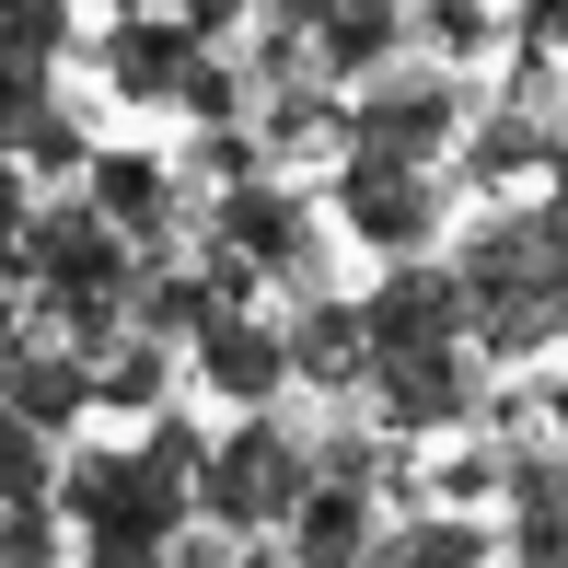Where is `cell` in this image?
Returning a JSON list of instances; mask_svg holds the SVG:
<instances>
[{"mask_svg":"<svg viewBox=\"0 0 568 568\" xmlns=\"http://www.w3.org/2000/svg\"><path fill=\"white\" fill-rule=\"evenodd\" d=\"M174 359H186V383L221 395V406H278V395H291V348H278V325L255 314V302H221Z\"/></svg>","mask_w":568,"mask_h":568,"instance_id":"cell-10","label":"cell"},{"mask_svg":"<svg viewBox=\"0 0 568 568\" xmlns=\"http://www.w3.org/2000/svg\"><path fill=\"white\" fill-rule=\"evenodd\" d=\"M325 210L359 255H429L453 232V174L442 163H383V151H325Z\"/></svg>","mask_w":568,"mask_h":568,"instance_id":"cell-7","label":"cell"},{"mask_svg":"<svg viewBox=\"0 0 568 568\" xmlns=\"http://www.w3.org/2000/svg\"><path fill=\"white\" fill-rule=\"evenodd\" d=\"M93 70H105V93H116V105H140V116H174V93H186V70H197V36H186L174 12L105 0V47H93Z\"/></svg>","mask_w":568,"mask_h":568,"instance_id":"cell-9","label":"cell"},{"mask_svg":"<svg viewBox=\"0 0 568 568\" xmlns=\"http://www.w3.org/2000/svg\"><path fill=\"white\" fill-rule=\"evenodd\" d=\"M372 534H383V487L314 476V487L291 499V523H278L267 557H302V568H372Z\"/></svg>","mask_w":568,"mask_h":568,"instance_id":"cell-13","label":"cell"},{"mask_svg":"<svg viewBox=\"0 0 568 568\" xmlns=\"http://www.w3.org/2000/svg\"><path fill=\"white\" fill-rule=\"evenodd\" d=\"M70 70V0H0V128Z\"/></svg>","mask_w":568,"mask_h":568,"instance_id":"cell-15","label":"cell"},{"mask_svg":"<svg viewBox=\"0 0 568 568\" xmlns=\"http://www.w3.org/2000/svg\"><path fill=\"white\" fill-rule=\"evenodd\" d=\"M47 557H70V523L47 499H12L0 510V568H47Z\"/></svg>","mask_w":568,"mask_h":568,"instance_id":"cell-20","label":"cell"},{"mask_svg":"<svg viewBox=\"0 0 568 568\" xmlns=\"http://www.w3.org/2000/svg\"><path fill=\"white\" fill-rule=\"evenodd\" d=\"M47 464H59V442L0 406V510H12V499H47Z\"/></svg>","mask_w":568,"mask_h":568,"instance_id":"cell-19","label":"cell"},{"mask_svg":"<svg viewBox=\"0 0 568 568\" xmlns=\"http://www.w3.org/2000/svg\"><path fill=\"white\" fill-rule=\"evenodd\" d=\"M487 557H499V523H487V510H453V499H429V510H406V523L372 534V568H487Z\"/></svg>","mask_w":568,"mask_h":568,"instance_id":"cell-16","label":"cell"},{"mask_svg":"<svg viewBox=\"0 0 568 568\" xmlns=\"http://www.w3.org/2000/svg\"><path fill=\"white\" fill-rule=\"evenodd\" d=\"M197 418H174V395L151 406L140 442H82L47 464V510L70 523V557H105V568H151L174 557V534L197 523Z\"/></svg>","mask_w":568,"mask_h":568,"instance_id":"cell-1","label":"cell"},{"mask_svg":"<svg viewBox=\"0 0 568 568\" xmlns=\"http://www.w3.org/2000/svg\"><path fill=\"white\" fill-rule=\"evenodd\" d=\"M174 23H186L197 47H232V36L255 23V0H174Z\"/></svg>","mask_w":568,"mask_h":568,"instance_id":"cell-21","label":"cell"},{"mask_svg":"<svg viewBox=\"0 0 568 568\" xmlns=\"http://www.w3.org/2000/svg\"><path fill=\"white\" fill-rule=\"evenodd\" d=\"M197 244H221L255 291H314L325 278V210L291 163H255V174H221L197 197Z\"/></svg>","mask_w":568,"mask_h":568,"instance_id":"cell-5","label":"cell"},{"mask_svg":"<svg viewBox=\"0 0 568 568\" xmlns=\"http://www.w3.org/2000/svg\"><path fill=\"white\" fill-rule=\"evenodd\" d=\"M487 510H510L499 557H534V568L568 557V464H557V429H510V464H499V499H487Z\"/></svg>","mask_w":568,"mask_h":568,"instance_id":"cell-12","label":"cell"},{"mask_svg":"<svg viewBox=\"0 0 568 568\" xmlns=\"http://www.w3.org/2000/svg\"><path fill=\"white\" fill-rule=\"evenodd\" d=\"M302 487H314V442H302V418H278V406H232V429L197 453V510H210V534H232L244 557L278 546Z\"/></svg>","mask_w":568,"mask_h":568,"instance_id":"cell-4","label":"cell"},{"mask_svg":"<svg viewBox=\"0 0 568 568\" xmlns=\"http://www.w3.org/2000/svg\"><path fill=\"white\" fill-rule=\"evenodd\" d=\"M464 128V70L453 59H383L337 93V151H383V163H442Z\"/></svg>","mask_w":568,"mask_h":568,"instance_id":"cell-6","label":"cell"},{"mask_svg":"<svg viewBox=\"0 0 568 568\" xmlns=\"http://www.w3.org/2000/svg\"><path fill=\"white\" fill-rule=\"evenodd\" d=\"M82 151H93V140H82V116H70L59 93H36V105L0 128V163H23L36 186H70V174H82Z\"/></svg>","mask_w":568,"mask_h":568,"instance_id":"cell-18","label":"cell"},{"mask_svg":"<svg viewBox=\"0 0 568 568\" xmlns=\"http://www.w3.org/2000/svg\"><path fill=\"white\" fill-rule=\"evenodd\" d=\"M278 348H291V395H359V302H337V291H291Z\"/></svg>","mask_w":568,"mask_h":568,"instance_id":"cell-14","label":"cell"},{"mask_svg":"<svg viewBox=\"0 0 568 568\" xmlns=\"http://www.w3.org/2000/svg\"><path fill=\"white\" fill-rule=\"evenodd\" d=\"M442 267L464 291V337H476L487 372H546V348L568 325V210H557V186L476 197V232Z\"/></svg>","mask_w":568,"mask_h":568,"instance_id":"cell-2","label":"cell"},{"mask_svg":"<svg viewBox=\"0 0 568 568\" xmlns=\"http://www.w3.org/2000/svg\"><path fill=\"white\" fill-rule=\"evenodd\" d=\"M23 197H36V174L0 163V291H12V244H23Z\"/></svg>","mask_w":568,"mask_h":568,"instance_id":"cell-22","label":"cell"},{"mask_svg":"<svg viewBox=\"0 0 568 568\" xmlns=\"http://www.w3.org/2000/svg\"><path fill=\"white\" fill-rule=\"evenodd\" d=\"M442 174H453V197H510V186H557V116H534V105H487V116H476V140L453 128Z\"/></svg>","mask_w":568,"mask_h":568,"instance_id":"cell-11","label":"cell"},{"mask_svg":"<svg viewBox=\"0 0 568 568\" xmlns=\"http://www.w3.org/2000/svg\"><path fill=\"white\" fill-rule=\"evenodd\" d=\"M82 359H93V406H105V418H151V406L174 395V348L140 337V325H105Z\"/></svg>","mask_w":568,"mask_h":568,"instance_id":"cell-17","label":"cell"},{"mask_svg":"<svg viewBox=\"0 0 568 568\" xmlns=\"http://www.w3.org/2000/svg\"><path fill=\"white\" fill-rule=\"evenodd\" d=\"M70 186L93 197L116 232H128V255H174L197 232V210H186V174L163 163V151H82V174Z\"/></svg>","mask_w":568,"mask_h":568,"instance_id":"cell-8","label":"cell"},{"mask_svg":"<svg viewBox=\"0 0 568 568\" xmlns=\"http://www.w3.org/2000/svg\"><path fill=\"white\" fill-rule=\"evenodd\" d=\"M128 278H140V255H128V232L93 210L82 186L59 197H23V244H12V291L36 302L59 337H105V325H128Z\"/></svg>","mask_w":568,"mask_h":568,"instance_id":"cell-3","label":"cell"}]
</instances>
